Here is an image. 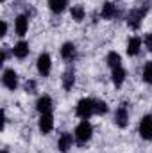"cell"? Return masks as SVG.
Listing matches in <instances>:
<instances>
[{"mask_svg": "<svg viewBox=\"0 0 152 153\" xmlns=\"http://www.w3.org/2000/svg\"><path fill=\"white\" fill-rule=\"evenodd\" d=\"M66 5H68V0H48V7H50V11L52 13H63L65 9H66Z\"/></svg>", "mask_w": 152, "mask_h": 153, "instance_id": "17", "label": "cell"}, {"mask_svg": "<svg viewBox=\"0 0 152 153\" xmlns=\"http://www.w3.org/2000/svg\"><path fill=\"white\" fill-rule=\"evenodd\" d=\"M108 64H109L111 70L118 68V66H122V57H120V53H116V52H109V53H108Z\"/></svg>", "mask_w": 152, "mask_h": 153, "instance_id": "20", "label": "cell"}, {"mask_svg": "<svg viewBox=\"0 0 152 153\" xmlns=\"http://www.w3.org/2000/svg\"><path fill=\"white\" fill-rule=\"evenodd\" d=\"M74 84H75V73H74V71H66V73L63 75V87H65L66 91H72Z\"/></svg>", "mask_w": 152, "mask_h": 153, "instance_id": "19", "label": "cell"}, {"mask_svg": "<svg viewBox=\"0 0 152 153\" xmlns=\"http://www.w3.org/2000/svg\"><path fill=\"white\" fill-rule=\"evenodd\" d=\"M116 14H118V11H116V5H114L113 2H106V4L102 5L100 16H102L104 20H113Z\"/></svg>", "mask_w": 152, "mask_h": 153, "instance_id": "14", "label": "cell"}, {"mask_svg": "<svg viewBox=\"0 0 152 153\" xmlns=\"http://www.w3.org/2000/svg\"><path fill=\"white\" fill-rule=\"evenodd\" d=\"M145 46L149 48V52H152V32H149L145 36Z\"/></svg>", "mask_w": 152, "mask_h": 153, "instance_id": "24", "label": "cell"}, {"mask_svg": "<svg viewBox=\"0 0 152 153\" xmlns=\"http://www.w3.org/2000/svg\"><path fill=\"white\" fill-rule=\"evenodd\" d=\"M2 84L9 91H14L18 87V73L14 70H4V73H2Z\"/></svg>", "mask_w": 152, "mask_h": 153, "instance_id": "6", "label": "cell"}, {"mask_svg": "<svg viewBox=\"0 0 152 153\" xmlns=\"http://www.w3.org/2000/svg\"><path fill=\"white\" fill-rule=\"evenodd\" d=\"M72 144H74V137H72V134H61V137H59V141H57V148H59V152L61 153H68L70 152V148H72Z\"/></svg>", "mask_w": 152, "mask_h": 153, "instance_id": "12", "label": "cell"}, {"mask_svg": "<svg viewBox=\"0 0 152 153\" xmlns=\"http://www.w3.org/2000/svg\"><path fill=\"white\" fill-rule=\"evenodd\" d=\"M125 70L122 68V66H118V68H114L113 71H111V80H113V84L116 87H120L123 82H125Z\"/></svg>", "mask_w": 152, "mask_h": 153, "instance_id": "15", "label": "cell"}, {"mask_svg": "<svg viewBox=\"0 0 152 153\" xmlns=\"http://www.w3.org/2000/svg\"><path fill=\"white\" fill-rule=\"evenodd\" d=\"M25 93H29V94H34V93H36V82H34V80H27V84H25Z\"/></svg>", "mask_w": 152, "mask_h": 153, "instance_id": "23", "label": "cell"}, {"mask_svg": "<svg viewBox=\"0 0 152 153\" xmlns=\"http://www.w3.org/2000/svg\"><path fill=\"white\" fill-rule=\"evenodd\" d=\"M27 29H29V18L25 14L16 16V20H14V30H16V34L18 36H25Z\"/></svg>", "mask_w": 152, "mask_h": 153, "instance_id": "10", "label": "cell"}, {"mask_svg": "<svg viewBox=\"0 0 152 153\" xmlns=\"http://www.w3.org/2000/svg\"><path fill=\"white\" fill-rule=\"evenodd\" d=\"M91 135H93V126H91V123H90L88 119H82L75 128V141L81 146H84V144L91 139Z\"/></svg>", "mask_w": 152, "mask_h": 153, "instance_id": "1", "label": "cell"}, {"mask_svg": "<svg viewBox=\"0 0 152 153\" xmlns=\"http://www.w3.org/2000/svg\"><path fill=\"white\" fill-rule=\"evenodd\" d=\"M140 48H141V39L140 38H131L127 41V53L129 55H138L140 53Z\"/></svg>", "mask_w": 152, "mask_h": 153, "instance_id": "16", "label": "cell"}, {"mask_svg": "<svg viewBox=\"0 0 152 153\" xmlns=\"http://www.w3.org/2000/svg\"><path fill=\"white\" fill-rule=\"evenodd\" d=\"M38 126H39V132H41V134H50L52 128H54V117H52V114L47 112V114L39 116Z\"/></svg>", "mask_w": 152, "mask_h": 153, "instance_id": "7", "label": "cell"}, {"mask_svg": "<svg viewBox=\"0 0 152 153\" xmlns=\"http://www.w3.org/2000/svg\"><path fill=\"white\" fill-rule=\"evenodd\" d=\"M114 123H116V126H120V128H125V126L129 125V111H127L123 105L114 111Z\"/></svg>", "mask_w": 152, "mask_h": 153, "instance_id": "8", "label": "cell"}, {"mask_svg": "<svg viewBox=\"0 0 152 153\" xmlns=\"http://www.w3.org/2000/svg\"><path fill=\"white\" fill-rule=\"evenodd\" d=\"M140 137L145 141H152V116H143L138 125Z\"/></svg>", "mask_w": 152, "mask_h": 153, "instance_id": "4", "label": "cell"}, {"mask_svg": "<svg viewBox=\"0 0 152 153\" xmlns=\"http://www.w3.org/2000/svg\"><path fill=\"white\" fill-rule=\"evenodd\" d=\"M143 80L152 85V61L150 62H147L145 68H143Z\"/></svg>", "mask_w": 152, "mask_h": 153, "instance_id": "22", "label": "cell"}, {"mask_svg": "<svg viewBox=\"0 0 152 153\" xmlns=\"http://www.w3.org/2000/svg\"><path fill=\"white\" fill-rule=\"evenodd\" d=\"M5 34H7V23L2 22V32H0V36H5Z\"/></svg>", "mask_w": 152, "mask_h": 153, "instance_id": "25", "label": "cell"}, {"mask_svg": "<svg viewBox=\"0 0 152 153\" xmlns=\"http://www.w3.org/2000/svg\"><path fill=\"white\" fill-rule=\"evenodd\" d=\"M36 109H38L39 114H47V112H50V111H52V98H50L48 94L39 96L38 102H36Z\"/></svg>", "mask_w": 152, "mask_h": 153, "instance_id": "9", "label": "cell"}, {"mask_svg": "<svg viewBox=\"0 0 152 153\" xmlns=\"http://www.w3.org/2000/svg\"><path fill=\"white\" fill-rule=\"evenodd\" d=\"M2 2H5V0H2Z\"/></svg>", "mask_w": 152, "mask_h": 153, "instance_id": "27", "label": "cell"}, {"mask_svg": "<svg viewBox=\"0 0 152 153\" xmlns=\"http://www.w3.org/2000/svg\"><path fill=\"white\" fill-rule=\"evenodd\" d=\"M70 14H72V18H74L75 22H82V20L86 18V11H84V7H82L81 4L72 5V11H70Z\"/></svg>", "mask_w": 152, "mask_h": 153, "instance_id": "18", "label": "cell"}, {"mask_svg": "<svg viewBox=\"0 0 152 153\" xmlns=\"http://www.w3.org/2000/svg\"><path fill=\"white\" fill-rule=\"evenodd\" d=\"M29 52H31V48H29V43L27 41H18L14 45V48H13V55L16 59H25L29 55Z\"/></svg>", "mask_w": 152, "mask_h": 153, "instance_id": "11", "label": "cell"}, {"mask_svg": "<svg viewBox=\"0 0 152 153\" xmlns=\"http://www.w3.org/2000/svg\"><path fill=\"white\" fill-rule=\"evenodd\" d=\"M36 68H38V73L41 76H48L50 75V70H52V59L48 53H39L38 61H36Z\"/></svg>", "mask_w": 152, "mask_h": 153, "instance_id": "5", "label": "cell"}, {"mask_svg": "<svg viewBox=\"0 0 152 153\" xmlns=\"http://www.w3.org/2000/svg\"><path fill=\"white\" fill-rule=\"evenodd\" d=\"M147 11H149V5H147V4H145V7L141 5V7H138V9H132V11H129V14H127V25H129L132 30L140 29V25H141V20L145 18Z\"/></svg>", "mask_w": 152, "mask_h": 153, "instance_id": "2", "label": "cell"}, {"mask_svg": "<svg viewBox=\"0 0 152 153\" xmlns=\"http://www.w3.org/2000/svg\"><path fill=\"white\" fill-rule=\"evenodd\" d=\"M75 112L81 119H90V116L95 114V100H91V98H82V100H79Z\"/></svg>", "mask_w": 152, "mask_h": 153, "instance_id": "3", "label": "cell"}, {"mask_svg": "<svg viewBox=\"0 0 152 153\" xmlns=\"http://www.w3.org/2000/svg\"><path fill=\"white\" fill-rule=\"evenodd\" d=\"M77 55V48L74 43H65L63 46H61V57L65 59V61H74Z\"/></svg>", "mask_w": 152, "mask_h": 153, "instance_id": "13", "label": "cell"}, {"mask_svg": "<svg viewBox=\"0 0 152 153\" xmlns=\"http://www.w3.org/2000/svg\"><path fill=\"white\" fill-rule=\"evenodd\" d=\"M108 112V103L104 100H95V114L104 116Z\"/></svg>", "mask_w": 152, "mask_h": 153, "instance_id": "21", "label": "cell"}, {"mask_svg": "<svg viewBox=\"0 0 152 153\" xmlns=\"http://www.w3.org/2000/svg\"><path fill=\"white\" fill-rule=\"evenodd\" d=\"M2 153H7V150H2Z\"/></svg>", "mask_w": 152, "mask_h": 153, "instance_id": "26", "label": "cell"}]
</instances>
